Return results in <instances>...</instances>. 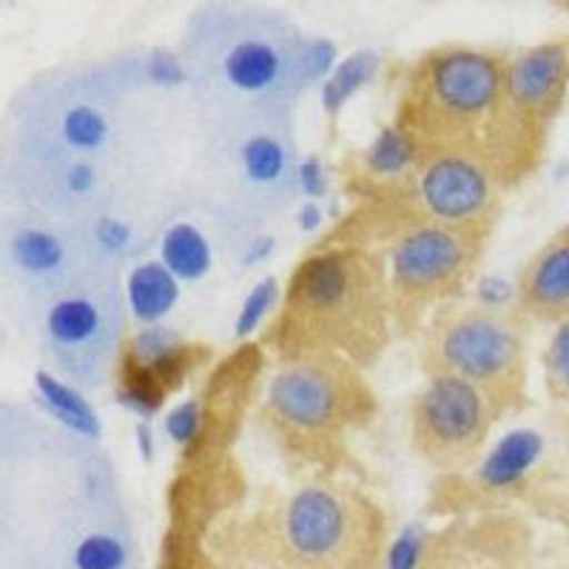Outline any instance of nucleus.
Segmentation results:
<instances>
[{"label": "nucleus", "mask_w": 569, "mask_h": 569, "mask_svg": "<svg viewBox=\"0 0 569 569\" xmlns=\"http://www.w3.org/2000/svg\"><path fill=\"white\" fill-rule=\"evenodd\" d=\"M516 308L530 322L569 319V222L543 242L516 279Z\"/></svg>", "instance_id": "17"}, {"label": "nucleus", "mask_w": 569, "mask_h": 569, "mask_svg": "<svg viewBox=\"0 0 569 569\" xmlns=\"http://www.w3.org/2000/svg\"><path fill=\"white\" fill-rule=\"evenodd\" d=\"M194 191L213 220L259 228L279 220L299 186L293 111L197 114Z\"/></svg>", "instance_id": "5"}, {"label": "nucleus", "mask_w": 569, "mask_h": 569, "mask_svg": "<svg viewBox=\"0 0 569 569\" xmlns=\"http://www.w3.org/2000/svg\"><path fill=\"white\" fill-rule=\"evenodd\" d=\"M3 268L43 308L100 271H117L86 226L12 208L3 220Z\"/></svg>", "instance_id": "11"}, {"label": "nucleus", "mask_w": 569, "mask_h": 569, "mask_svg": "<svg viewBox=\"0 0 569 569\" xmlns=\"http://www.w3.org/2000/svg\"><path fill=\"white\" fill-rule=\"evenodd\" d=\"M171 279L160 271V268H142L134 279H131V305L142 317H157L160 311H166V305L174 297V288H171Z\"/></svg>", "instance_id": "20"}, {"label": "nucleus", "mask_w": 569, "mask_h": 569, "mask_svg": "<svg viewBox=\"0 0 569 569\" xmlns=\"http://www.w3.org/2000/svg\"><path fill=\"white\" fill-rule=\"evenodd\" d=\"M393 126L419 162L465 157L516 188L541 169L550 129L518 109L507 89V58L476 46H439L408 66Z\"/></svg>", "instance_id": "2"}, {"label": "nucleus", "mask_w": 569, "mask_h": 569, "mask_svg": "<svg viewBox=\"0 0 569 569\" xmlns=\"http://www.w3.org/2000/svg\"><path fill=\"white\" fill-rule=\"evenodd\" d=\"M277 291H279V288H277V282H273V279H268V282L259 284L257 291H253V297L248 299V308L242 311L240 322H237V333H248L251 328H257L259 313H266V305L273 302Z\"/></svg>", "instance_id": "23"}, {"label": "nucleus", "mask_w": 569, "mask_h": 569, "mask_svg": "<svg viewBox=\"0 0 569 569\" xmlns=\"http://www.w3.org/2000/svg\"><path fill=\"white\" fill-rule=\"evenodd\" d=\"M561 427H563V433H567V439H569V410L561 416Z\"/></svg>", "instance_id": "24"}, {"label": "nucleus", "mask_w": 569, "mask_h": 569, "mask_svg": "<svg viewBox=\"0 0 569 569\" xmlns=\"http://www.w3.org/2000/svg\"><path fill=\"white\" fill-rule=\"evenodd\" d=\"M501 419L490 396L467 379L427 376L410 405V441L433 470L459 472L479 461Z\"/></svg>", "instance_id": "12"}, {"label": "nucleus", "mask_w": 569, "mask_h": 569, "mask_svg": "<svg viewBox=\"0 0 569 569\" xmlns=\"http://www.w3.org/2000/svg\"><path fill=\"white\" fill-rule=\"evenodd\" d=\"M126 547L117 536L109 532H91L74 550V567L78 569H123Z\"/></svg>", "instance_id": "21"}, {"label": "nucleus", "mask_w": 569, "mask_h": 569, "mask_svg": "<svg viewBox=\"0 0 569 569\" xmlns=\"http://www.w3.org/2000/svg\"><path fill=\"white\" fill-rule=\"evenodd\" d=\"M416 569H530V538L510 518L456 525L427 543Z\"/></svg>", "instance_id": "15"}, {"label": "nucleus", "mask_w": 569, "mask_h": 569, "mask_svg": "<svg viewBox=\"0 0 569 569\" xmlns=\"http://www.w3.org/2000/svg\"><path fill=\"white\" fill-rule=\"evenodd\" d=\"M257 541L279 569H385L388 518L365 492L308 485L266 510Z\"/></svg>", "instance_id": "7"}, {"label": "nucleus", "mask_w": 569, "mask_h": 569, "mask_svg": "<svg viewBox=\"0 0 569 569\" xmlns=\"http://www.w3.org/2000/svg\"><path fill=\"white\" fill-rule=\"evenodd\" d=\"M322 54L291 20L246 0H211L182 34L194 114L293 111Z\"/></svg>", "instance_id": "3"}, {"label": "nucleus", "mask_w": 569, "mask_h": 569, "mask_svg": "<svg viewBox=\"0 0 569 569\" xmlns=\"http://www.w3.org/2000/svg\"><path fill=\"white\" fill-rule=\"evenodd\" d=\"M490 233V228L421 220L396 237L388 284L399 337L419 333L436 308L461 299L485 259Z\"/></svg>", "instance_id": "9"}, {"label": "nucleus", "mask_w": 569, "mask_h": 569, "mask_svg": "<svg viewBox=\"0 0 569 569\" xmlns=\"http://www.w3.org/2000/svg\"><path fill=\"white\" fill-rule=\"evenodd\" d=\"M211 350L200 342H188L171 328H142L126 337L117 362L120 388L131 405L142 410L160 408L162 399L174 393L188 376L200 370ZM123 399V401H126Z\"/></svg>", "instance_id": "14"}, {"label": "nucleus", "mask_w": 569, "mask_h": 569, "mask_svg": "<svg viewBox=\"0 0 569 569\" xmlns=\"http://www.w3.org/2000/svg\"><path fill=\"white\" fill-rule=\"evenodd\" d=\"M376 66H379V58L373 52H359L333 71V78L325 83V109H328V114H337L348 103L350 94H356L373 78Z\"/></svg>", "instance_id": "18"}, {"label": "nucleus", "mask_w": 569, "mask_h": 569, "mask_svg": "<svg viewBox=\"0 0 569 569\" xmlns=\"http://www.w3.org/2000/svg\"><path fill=\"white\" fill-rule=\"evenodd\" d=\"M501 194L505 188L492 180L490 171L465 157H433L421 162L410 186V200L421 220L490 231L501 211Z\"/></svg>", "instance_id": "13"}, {"label": "nucleus", "mask_w": 569, "mask_h": 569, "mask_svg": "<svg viewBox=\"0 0 569 569\" xmlns=\"http://www.w3.org/2000/svg\"><path fill=\"white\" fill-rule=\"evenodd\" d=\"M166 253H169V266H174L182 273H194L206 262V248H202V242H197L191 228H177L169 237Z\"/></svg>", "instance_id": "22"}, {"label": "nucleus", "mask_w": 569, "mask_h": 569, "mask_svg": "<svg viewBox=\"0 0 569 569\" xmlns=\"http://www.w3.org/2000/svg\"><path fill=\"white\" fill-rule=\"evenodd\" d=\"M541 370L547 396L569 408V319L558 322L552 330L550 342L541 353Z\"/></svg>", "instance_id": "19"}, {"label": "nucleus", "mask_w": 569, "mask_h": 569, "mask_svg": "<svg viewBox=\"0 0 569 569\" xmlns=\"http://www.w3.org/2000/svg\"><path fill=\"white\" fill-rule=\"evenodd\" d=\"M126 345V293L117 271H100L40 308V350L60 379L100 388Z\"/></svg>", "instance_id": "10"}, {"label": "nucleus", "mask_w": 569, "mask_h": 569, "mask_svg": "<svg viewBox=\"0 0 569 569\" xmlns=\"http://www.w3.org/2000/svg\"><path fill=\"white\" fill-rule=\"evenodd\" d=\"M527 325L516 305H441L421 328V370L467 379L490 396L498 413H518L527 408Z\"/></svg>", "instance_id": "8"}, {"label": "nucleus", "mask_w": 569, "mask_h": 569, "mask_svg": "<svg viewBox=\"0 0 569 569\" xmlns=\"http://www.w3.org/2000/svg\"><path fill=\"white\" fill-rule=\"evenodd\" d=\"M393 333L388 262L368 246L322 242L284 282L262 348L279 362L333 353L368 370Z\"/></svg>", "instance_id": "4"}, {"label": "nucleus", "mask_w": 569, "mask_h": 569, "mask_svg": "<svg viewBox=\"0 0 569 569\" xmlns=\"http://www.w3.org/2000/svg\"><path fill=\"white\" fill-rule=\"evenodd\" d=\"M151 114L129 103L123 78L100 69L34 80L12 106L7 160L80 194L129 206L151 160Z\"/></svg>", "instance_id": "1"}, {"label": "nucleus", "mask_w": 569, "mask_h": 569, "mask_svg": "<svg viewBox=\"0 0 569 569\" xmlns=\"http://www.w3.org/2000/svg\"><path fill=\"white\" fill-rule=\"evenodd\" d=\"M379 413L365 370L345 356H302L279 362L268 379L259 425L293 467L337 470L348 461L350 436Z\"/></svg>", "instance_id": "6"}, {"label": "nucleus", "mask_w": 569, "mask_h": 569, "mask_svg": "<svg viewBox=\"0 0 569 569\" xmlns=\"http://www.w3.org/2000/svg\"><path fill=\"white\" fill-rule=\"evenodd\" d=\"M507 89L525 114L550 129L569 94V38H552L507 58Z\"/></svg>", "instance_id": "16"}]
</instances>
